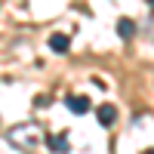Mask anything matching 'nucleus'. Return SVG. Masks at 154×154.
I'll return each mask as SVG.
<instances>
[{
	"instance_id": "nucleus-6",
	"label": "nucleus",
	"mask_w": 154,
	"mask_h": 154,
	"mask_svg": "<svg viewBox=\"0 0 154 154\" xmlns=\"http://www.w3.org/2000/svg\"><path fill=\"white\" fill-rule=\"evenodd\" d=\"M117 34H120V40H130V37L136 34V22L133 19H120L117 22Z\"/></svg>"
},
{
	"instance_id": "nucleus-3",
	"label": "nucleus",
	"mask_w": 154,
	"mask_h": 154,
	"mask_svg": "<svg viewBox=\"0 0 154 154\" xmlns=\"http://www.w3.org/2000/svg\"><path fill=\"white\" fill-rule=\"evenodd\" d=\"M46 145H49V151H56V154H68L71 151V142H68L65 133H62V136H46Z\"/></svg>"
},
{
	"instance_id": "nucleus-5",
	"label": "nucleus",
	"mask_w": 154,
	"mask_h": 154,
	"mask_svg": "<svg viewBox=\"0 0 154 154\" xmlns=\"http://www.w3.org/2000/svg\"><path fill=\"white\" fill-rule=\"evenodd\" d=\"M68 46H71L68 34H53L49 37V49H53V53H68Z\"/></svg>"
},
{
	"instance_id": "nucleus-8",
	"label": "nucleus",
	"mask_w": 154,
	"mask_h": 154,
	"mask_svg": "<svg viewBox=\"0 0 154 154\" xmlns=\"http://www.w3.org/2000/svg\"><path fill=\"white\" fill-rule=\"evenodd\" d=\"M145 154H154V148H148V151H145Z\"/></svg>"
},
{
	"instance_id": "nucleus-7",
	"label": "nucleus",
	"mask_w": 154,
	"mask_h": 154,
	"mask_svg": "<svg viewBox=\"0 0 154 154\" xmlns=\"http://www.w3.org/2000/svg\"><path fill=\"white\" fill-rule=\"evenodd\" d=\"M148 6H151V12H154V0H148Z\"/></svg>"
},
{
	"instance_id": "nucleus-1",
	"label": "nucleus",
	"mask_w": 154,
	"mask_h": 154,
	"mask_svg": "<svg viewBox=\"0 0 154 154\" xmlns=\"http://www.w3.org/2000/svg\"><path fill=\"white\" fill-rule=\"evenodd\" d=\"M6 142L12 148H19V151H37V145L46 142V136L40 130V123H34V120H25V123H16V126H9L6 130Z\"/></svg>"
},
{
	"instance_id": "nucleus-2",
	"label": "nucleus",
	"mask_w": 154,
	"mask_h": 154,
	"mask_svg": "<svg viewBox=\"0 0 154 154\" xmlns=\"http://www.w3.org/2000/svg\"><path fill=\"white\" fill-rule=\"evenodd\" d=\"M65 105H68V108H71L74 114H86L89 108H93V102H89L86 96H74V93H71V96L65 99Z\"/></svg>"
},
{
	"instance_id": "nucleus-4",
	"label": "nucleus",
	"mask_w": 154,
	"mask_h": 154,
	"mask_svg": "<svg viewBox=\"0 0 154 154\" xmlns=\"http://www.w3.org/2000/svg\"><path fill=\"white\" fill-rule=\"evenodd\" d=\"M96 117H99L102 126H111L114 120H117V108L114 105H102V108H96Z\"/></svg>"
}]
</instances>
